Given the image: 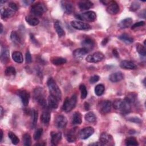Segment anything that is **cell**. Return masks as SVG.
Returning <instances> with one entry per match:
<instances>
[{"instance_id":"1","label":"cell","mask_w":146,"mask_h":146,"mask_svg":"<svg viewBox=\"0 0 146 146\" xmlns=\"http://www.w3.org/2000/svg\"><path fill=\"white\" fill-rule=\"evenodd\" d=\"M113 107L115 110H119L124 115L128 113L131 111V104L125 99H118L115 100L113 102Z\"/></svg>"},{"instance_id":"2","label":"cell","mask_w":146,"mask_h":146,"mask_svg":"<svg viewBox=\"0 0 146 146\" xmlns=\"http://www.w3.org/2000/svg\"><path fill=\"white\" fill-rule=\"evenodd\" d=\"M47 84L50 91V94L55 97L60 101L62 98V92L55 80L52 78H49L47 81Z\"/></svg>"},{"instance_id":"3","label":"cell","mask_w":146,"mask_h":146,"mask_svg":"<svg viewBox=\"0 0 146 146\" xmlns=\"http://www.w3.org/2000/svg\"><path fill=\"white\" fill-rule=\"evenodd\" d=\"M34 97L36 102L42 107H46V100L45 99V92L43 88L36 87L34 91Z\"/></svg>"},{"instance_id":"4","label":"cell","mask_w":146,"mask_h":146,"mask_svg":"<svg viewBox=\"0 0 146 146\" xmlns=\"http://www.w3.org/2000/svg\"><path fill=\"white\" fill-rule=\"evenodd\" d=\"M77 103V96L76 94H73L70 98H66L64 101L62 109L66 112H70L76 106Z\"/></svg>"},{"instance_id":"5","label":"cell","mask_w":146,"mask_h":146,"mask_svg":"<svg viewBox=\"0 0 146 146\" xmlns=\"http://www.w3.org/2000/svg\"><path fill=\"white\" fill-rule=\"evenodd\" d=\"M75 18L80 21L94 22L96 19V14L93 11H88L75 15Z\"/></svg>"},{"instance_id":"6","label":"cell","mask_w":146,"mask_h":146,"mask_svg":"<svg viewBox=\"0 0 146 146\" xmlns=\"http://www.w3.org/2000/svg\"><path fill=\"white\" fill-rule=\"evenodd\" d=\"M47 11L46 5L42 2H38L32 5L31 7V13L36 16H40Z\"/></svg>"},{"instance_id":"7","label":"cell","mask_w":146,"mask_h":146,"mask_svg":"<svg viewBox=\"0 0 146 146\" xmlns=\"http://www.w3.org/2000/svg\"><path fill=\"white\" fill-rule=\"evenodd\" d=\"M111 106L112 104L110 100H102L98 104V109L101 113L106 114L111 111Z\"/></svg>"},{"instance_id":"8","label":"cell","mask_w":146,"mask_h":146,"mask_svg":"<svg viewBox=\"0 0 146 146\" xmlns=\"http://www.w3.org/2000/svg\"><path fill=\"white\" fill-rule=\"evenodd\" d=\"M104 58L103 54L101 52H95L92 54L88 55L86 60L90 63H97L102 61Z\"/></svg>"},{"instance_id":"9","label":"cell","mask_w":146,"mask_h":146,"mask_svg":"<svg viewBox=\"0 0 146 146\" xmlns=\"http://www.w3.org/2000/svg\"><path fill=\"white\" fill-rule=\"evenodd\" d=\"M17 95L20 98L22 104L24 106H27L30 100V93L25 90H19L17 91Z\"/></svg>"},{"instance_id":"10","label":"cell","mask_w":146,"mask_h":146,"mask_svg":"<svg viewBox=\"0 0 146 146\" xmlns=\"http://www.w3.org/2000/svg\"><path fill=\"white\" fill-rule=\"evenodd\" d=\"M71 25L73 28L79 30H88L91 28L88 23L80 21H72L71 22Z\"/></svg>"},{"instance_id":"11","label":"cell","mask_w":146,"mask_h":146,"mask_svg":"<svg viewBox=\"0 0 146 146\" xmlns=\"http://www.w3.org/2000/svg\"><path fill=\"white\" fill-rule=\"evenodd\" d=\"M94 132V129L92 127H87L79 132V136L81 139H87Z\"/></svg>"},{"instance_id":"12","label":"cell","mask_w":146,"mask_h":146,"mask_svg":"<svg viewBox=\"0 0 146 146\" xmlns=\"http://www.w3.org/2000/svg\"><path fill=\"white\" fill-rule=\"evenodd\" d=\"M78 128L77 127H74L70 130H69L66 134V139L69 143H74L76 140L78 133Z\"/></svg>"},{"instance_id":"13","label":"cell","mask_w":146,"mask_h":146,"mask_svg":"<svg viewBox=\"0 0 146 146\" xmlns=\"http://www.w3.org/2000/svg\"><path fill=\"white\" fill-rule=\"evenodd\" d=\"M119 6L117 2L114 1H111L108 4L107 7V11L108 14L111 15L116 14L119 11Z\"/></svg>"},{"instance_id":"14","label":"cell","mask_w":146,"mask_h":146,"mask_svg":"<svg viewBox=\"0 0 146 146\" xmlns=\"http://www.w3.org/2000/svg\"><path fill=\"white\" fill-rule=\"evenodd\" d=\"M55 124L58 128L62 129L66 126L67 124V119L64 115H58L55 118Z\"/></svg>"},{"instance_id":"15","label":"cell","mask_w":146,"mask_h":146,"mask_svg":"<svg viewBox=\"0 0 146 146\" xmlns=\"http://www.w3.org/2000/svg\"><path fill=\"white\" fill-rule=\"evenodd\" d=\"M61 7L63 11L67 14H71L74 12V8L72 3L66 1L61 2Z\"/></svg>"},{"instance_id":"16","label":"cell","mask_w":146,"mask_h":146,"mask_svg":"<svg viewBox=\"0 0 146 146\" xmlns=\"http://www.w3.org/2000/svg\"><path fill=\"white\" fill-rule=\"evenodd\" d=\"M99 142L101 143L103 145L111 144V143L113 142L112 136L106 132H103L100 135Z\"/></svg>"},{"instance_id":"17","label":"cell","mask_w":146,"mask_h":146,"mask_svg":"<svg viewBox=\"0 0 146 146\" xmlns=\"http://www.w3.org/2000/svg\"><path fill=\"white\" fill-rule=\"evenodd\" d=\"M15 11L12 10L11 9L8 7H5L1 6V16L2 19H6V18H10L12 17L14 14Z\"/></svg>"},{"instance_id":"18","label":"cell","mask_w":146,"mask_h":146,"mask_svg":"<svg viewBox=\"0 0 146 146\" xmlns=\"http://www.w3.org/2000/svg\"><path fill=\"white\" fill-rule=\"evenodd\" d=\"M81 44L83 46V47L86 48L88 51L92 50L95 46V42L94 40L89 37L86 38L84 40H83L81 42Z\"/></svg>"},{"instance_id":"19","label":"cell","mask_w":146,"mask_h":146,"mask_svg":"<svg viewBox=\"0 0 146 146\" xmlns=\"http://www.w3.org/2000/svg\"><path fill=\"white\" fill-rule=\"evenodd\" d=\"M123 78H124V75L120 71L113 72L109 76L110 80L113 83H116V82L121 81V80L123 79Z\"/></svg>"},{"instance_id":"20","label":"cell","mask_w":146,"mask_h":146,"mask_svg":"<svg viewBox=\"0 0 146 146\" xmlns=\"http://www.w3.org/2000/svg\"><path fill=\"white\" fill-rule=\"evenodd\" d=\"M133 23V20L131 18H126L120 21L118 23V27L120 29H124L130 27Z\"/></svg>"},{"instance_id":"21","label":"cell","mask_w":146,"mask_h":146,"mask_svg":"<svg viewBox=\"0 0 146 146\" xmlns=\"http://www.w3.org/2000/svg\"><path fill=\"white\" fill-rule=\"evenodd\" d=\"M59 100L56 99L55 97L51 95H50L48 97V100H47V103H48V106L50 108L52 109H56L58 107V104H59Z\"/></svg>"},{"instance_id":"22","label":"cell","mask_w":146,"mask_h":146,"mask_svg":"<svg viewBox=\"0 0 146 146\" xmlns=\"http://www.w3.org/2000/svg\"><path fill=\"white\" fill-rule=\"evenodd\" d=\"M62 139V133L60 132H51V141L53 145H56L60 142Z\"/></svg>"},{"instance_id":"23","label":"cell","mask_w":146,"mask_h":146,"mask_svg":"<svg viewBox=\"0 0 146 146\" xmlns=\"http://www.w3.org/2000/svg\"><path fill=\"white\" fill-rule=\"evenodd\" d=\"M88 51L84 48H79L75 50L72 53L73 56L77 59L82 58L85 55H86Z\"/></svg>"},{"instance_id":"24","label":"cell","mask_w":146,"mask_h":146,"mask_svg":"<svg viewBox=\"0 0 146 146\" xmlns=\"http://www.w3.org/2000/svg\"><path fill=\"white\" fill-rule=\"evenodd\" d=\"M120 66L124 69L134 70L136 68V66L134 63L129 60H122L120 63Z\"/></svg>"},{"instance_id":"25","label":"cell","mask_w":146,"mask_h":146,"mask_svg":"<svg viewBox=\"0 0 146 146\" xmlns=\"http://www.w3.org/2000/svg\"><path fill=\"white\" fill-rule=\"evenodd\" d=\"M94 4L90 1H81L78 2V6L80 10H86L93 6Z\"/></svg>"},{"instance_id":"26","label":"cell","mask_w":146,"mask_h":146,"mask_svg":"<svg viewBox=\"0 0 146 146\" xmlns=\"http://www.w3.org/2000/svg\"><path fill=\"white\" fill-rule=\"evenodd\" d=\"M51 119V113L48 110H45L43 111L41 116L40 121L44 124H47L49 123Z\"/></svg>"},{"instance_id":"27","label":"cell","mask_w":146,"mask_h":146,"mask_svg":"<svg viewBox=\"0 0 146 146\" xmlns=\"http://www.w3.org/2000/svg\"><path fill=\"white\" fill-rule=\"evenodd\" d=\"M9 51L7 48L2 47L1 51V60L2 62L6 63L9 60Z\"/></svg>"},{"instance_id":"28","label":"cell","mask_w":146,"mask_h":146,"mask_svg":"<svg viewBox=\"0 0 146 146\" xmlns=\"http://www.w3.org/2000/svg\"><path fill=\"white\" fill-rule=\"evenodd\" d=\"M54 29H55L59 37L63 36L65 35V32H64V30L63 29V28L60 23V22L59 21H55L54 24Z\"/></svg>"},{"instance_id":"29","label":"cell","mask_w":146,"mask_h":146,"mask_svg":"<svg viewBox=\"0 0 146 146\" xmlns=\"http://www.w3.org/2000/svg\"><path fill=\"white\" fill-rule=\"evenodd\" d=\"M82 122V117L81 113L76 111L74 113L72 119V124L74 125H79Z\"/></svg>"},{"instance_id":"30","label":"cell","mask_w":146,"mask_h":146,"mask_svg":"<svg viewBox=\"0 0 146 146\" xmlns=\"http://www.w3.org/2000/svg\"><path fill=\"white\" fill-rule=\"evenodd\" d=\"M51 61L52 63L54 65L56 66H59L62 65L63 64H65L67 62V60L62 57H59V56H55L51 58Z\"/></svg>"},{"instance_id":"31","label":"cell","mask_w":146,"mask_h":146,"mask_svg":"<svg viewBox=\"0 0 146 146\" xmlns=\"http://www.w3.org/2000/svg\"><path fill=\"white\" fill-rule=\"evenodd\" d=\"M25 20L29 25H30V26H36L39 23V21L38 18H36V17L31 16V15L26 16L25 17Z\"/></svg>"},{"instance_id":"32","label":"cell","mask_w":146,"mask_h":146,"mask_svg":"<svg viewBox=\"0 0 146 146\" xmlns=\"http://www.w3.org/2000/svg\"><path fill=\"white\" fill-rule=\"evenodd\" d=\"M12 58L14 62L18 63H21L23 61V55L19 51H14L12 54Z\"/></svg>"},{"instance_id":"33","label":"cell","mask_w":146,"mask_h":146,"mask_svg":"<svg viewBox=\"0 0 146 146\" xmlns=\"http://www.w3.org/2000/svg\"><path fill=\"white\" fill-rule=\"evenodd\" d=\"M118 38L120 40L125 43L126 44H131L133 42V39L127 34H122L119 35Z\"/></svg>"},{"instance_id":"34","label":"cell","mask_w":146,"mask_h":146,"mask_svg":"<svg viewBox=\"0 0 146 146\" xmlns=\"http://www.w3.org/2000/svg\"><path fill=\"white\" fill-rule=\"evenodd\" d=\"M10 38L12 42L15 44H19L21 43V39L17 31H13L11 33Z\"/></svg>"},{"instance_id":"35","label":"cell","mask_w":146,"mask_h":146,"mask_svg":"<svg viewBox=\"0 0 146 146\" xmlns=\"http://www.w3.org/2000/svg\"><path fill=\"white\" fill-rule=\"evenodd\" d=\"M125 145H128V146H129V145L135 146V145H139V143H138L136 139L132 136L127 137L125 140Z\"/></svg>"},{"instance_id":"36","label":"cell","mask_w":146,"mask_h":146,"mask_svg":"<svg viewBox=\"0 0 146 146\" xmlns=\"http://www.w3.org/2000/svg\"><path fill=\"white\" fill-rule=\"evenodd\" d=\"M104 90H105V87L104 85L102 84H99L96 85L94 89L95 94H96V95L98 96L102 95L104 92Z\"/></svg>"},{"instance_id":"37","label":"cell","mask_w":146,"mask_h":146,"mask_svg":"<svg viewBox=\"0 0 146 146\" xmlns=\"http://www.w3.org/2000/svg\"><path fill=\"white\" fill-rule=\"evenodd\" d=\"M137 95L135 93H129L124 98L128 102H129L131 105L134 104L136 101Z\"/></svg>"},{"instance_id":"38","label":"cell","mask_w":146,"mask_h":146,"mask_svg":"<svg viewBox=\"0 0 146 146\" xmlns=\"http://www.w3.org/2000/svg\"><path fill=\"white\" fill-rule=\"evenodd\" d=\"M85 120L89 123H94L96 120V117L93 112H89L84 116Z\"/></svg>"},{"instance_id":"39","label":"cell","mask_w":146,"mask_h":146,"mask_svg":"<svg viewBox=\"0 0 146 146\" xmlns=\"http://www.w3.org/2000/svg\"><path fill=\"white\" fill-rule=\"evenodd\" d=\"M136 51L140 55L144 56L146 55V50L145 46L142 45L141 43H137L136 44Z\"/></svg>"},{"instance_id":"40","label":"cell","mask_w":146,"mask_h":146,"mask_svg":"<svg viewBox=\"0 0 146 146\" xmlns=\"http://www.w3.org/2000/svg\"><path fill=\"white\" fill-rule=\"evenodd\" d=\"M8 136L10 138V139L11 140V141L13 144L17 145L19 143V138L13 132H11V131L9 132L8 133Z\"/></svg>"},{"instance_id":"41","label":"cell","mask_w":146,"mask_h":146,"mask_svg":"<svg viewBox=\"0 0 146 146\" xmlns=\"http://www.w3.org/2000/svg\"><path fill=\"white\" fill-rule=\"evenodd\" d=\"M79 90L80 91V95H81V99H85L87 96V90L86 88V87L84 84H82L79 86Z\"/></svg>"},{"instance_id":"42","label":"cell","mask_w":146,"mask_h":146,"mask_svg":"<svg viewBox=\"0 0 146 146\" xmlns=\"http://www.w3.org/2000/svg\"><path fill=\"white\" fill-rule=\"evenodd\" d=\"M5 74L6 76H12L15 75L16 74V70L14 67L12 66L7 67L5 71Z\"/></svg>"},{"instance_id":"43","label":"cell","mask_w":146,"mask_h":146,"mask_svg":"<svg viewBox=\"0 0 146 146\" xmlns=\"http://www.w3.org/2000/svg\"><path fill=\"white\" fill-rule=\"evenodd\" d=\"M23 145L25 146H30L31 145V136L29 133H25L23 135Z\"/></svg>"},{"instance_id":"44","label":"cell","mask_w":146,"mask_h":146,"mask_svg":"<svg viewBox=\"0 0 146 146\" xmlns=\"http://www.w3.org/2000/svg\"><path fill=\"white\" fill-rule=\"evenodd\" d=\"M140 7V4L138 1H133L129 7V10L131 11H136Z\"/></svg>"},{"instance_id":"45","label":"cell","mask_w":146,"mask_h":146,"mask_svg":"<svg viewBox=\"0 0 146 146\" xmlns=\"http://www.w3.org/2000/svg\"><path fill=\"white\" fill-rule=\"evenodd\" d=\"M43 133V129L42 128H39L36 129V131L34 132L33 135V138L35 140H38L40 137L42 136Z\"/></svg>"},{"instance_id":"46","label":"cell","mask_w":146,"mask_h":146,"mask_svg":"<svg viewBox=\"0 0 146 146\" xmlns=\"http://www.w3.org/2000/svg\"><path fill=\"white\" fill-rule=\"evenodd\" d=\"M32 115H33V126H35L38 120V111L33 109L32 111Z\"/></svg>"},{"instance_id":"47","label":"cell","mask_w":146,"mask_h":146,"mask_svg":"<svg viewBox=\"0 0 146 146\" xmlns=\"http://www.w3.org/2000/svg\"><path fill=\"white\" fill-rule=\"evenodd\" d=\"M8 7L10 9H11L12 10L14 11L15 12L17 11L18 10V9L17 5L15 3H14V2H10L9 3V4H8Z\"/></svg>"},{"instance_id":"48","label":"cell","mask_w":146,"mask_h":146,"mask_svg":"<svg viewBox=\"0 0 146 146\" xmlns=\"http://www.w3.org/2000/svg\"><path fill=\"white\" fill-rule=\"evenodd\" d=\"M145 25V22L144 21H140L138 22H136L135 23H134L133 25H132L131 26V29H134L135 28L140 27V26H143Z\"/></svg>"},{"instance_id":"49","label":"cell","mask_w":146,"mask_h":146,"mask_svg":"<svg viewBox=\"0 0 146 146\" xmlns=\"http://www.w3.org/2000/svg\"><path fill=\"white\" fill-rule=\"evenodd\" d=\"M99 78H99V76L98 75H94V76H91L90 78L89 81H90L91 84H94V83H95L96 82H97L99 80Z\"/></svg>"},{"instance_id":"50","label":"cell","mask_w":146,"mask_h":146,"mask_svg":"<svg viewBox=\"0 0 146 146\" xmlns=\"http://www.w3.org/2000/svg\"><path fill=\"white\" fill-rule=\"evenodd\" d=\"M129 121H131V122H133L135 123H141V120L137 117H129L128 119Z\"/></svg>"},{"instance_id":"51","label":"cell","mask_w":146,"mask_h":146,"mask_svg":"<svg viewBox=\"0 0 146 146\" xmlns=\"http://www.w3.org/2000/svg\"><path fill=\"white\" fill-rule=\"evenodd\" d=\"M25 57H26V62L27 63H31V61H32V58H31V54L30 53L29 51H27L26 53V55H25Z\"/></svg>"},{"instance_id":"52","label":"cell","mask_w":146,"mask_h":146,"mask_svg":"<svg viewBox=\"0 0 146 146\" xmlns=\"http://www.w3.org/2000/svg\"><path fill=\"white\" fill-rule=\"evenodd\" d=\"M30 39L31 40V42L35 45H38V42L37 41V40L35 39V38L34 37V35L32 34H30Z\"/></svg>"},{"instance_id":"53","label":"cell","mask_w":146,"mask_h":146,"mask_svg":"<svg viewBox=\"0 0 146 146\" xmlns=\"http://www.w3.org/2000/svg\"><path fill=\"white\" fill-rule=\"evenodd\" d=\"M34 1H29V0H26V1H23V3L26 5V6H28L29 5H31V3H33Z\"/></svg>"},{"instance_id":"54","label":"cell","mask_w":146,"mask_h":146,"mask_svg":"<svg viewBox=\"0 0 146 146\" xmlns=\"http://www.w3.org/2000/svg\"><path fill=\"white\" fill-rule=\"evenodd\" d=\"M112 54H113V56H115V57H116V58H117V57H119V52H117V51L116 50V49H113V50H112Z\"/></svg>"},{"instance_id":"55","label":"cell","mask_w":146,"mask_h":146,"mask_svg":"<svg viewBox=\"0 0 146 146\" xmlns=\"http://www.w3.org/2000/svg\"><path fill=\"white\" fill-rule=\"evenodd\" d=\"M108 38H104L103 40H102V44L103 45V46H104V45H106L107 43H108Z\"/></svg>"},{"instance_id":"56","label":"cell","mask_w":146,"mask_h":146,"mask_svg":"<svg viewBox=\"0 0 146 146\" xmlns=\"http://www.w3.org/2000/svg\"><path fill=\"white\" fill-rule=\"evenodd\" d=\"M84 107L86 110H88L90 109V104L87 102H85L84 104Z\"/></svg>"},{"instance_id":"57","label":"cell","mask_w":146,"mask_h":146,"mask_svg":"<svg viewBox=\"0 0 146 146\" xmlns=\"http://www.w3.org/2000/svg\"><path fill=\"white\" fill-rule=\"evenodd\" d=\"M90 145H103L102 144V143H100L99 141V142H98V143H92V144H91Z\"/></svg>"},{"instance_id":"58","label":"cell","mask_w":146,"mask_h":146,"mask_svg":"<svg viewBox=\"0 0 146 146\" xmlns=\"http://www.w3.org/2000/svg\"><path fill=\"white\" fill-rule=\"evenodd\" d=\"M3 114V109L2 106H1V117H2V115Z\"/></svg>"},{"instance_id":"59","label":"cell","mask_w":146,"mask_h":146,"mask_svg":"<svg viewBox=\"0 0 146 146\" xmlns=\"http://www.w3.org/2000/svg\"><path fill=\"white\" fill-rule=\"evenodd\" d=\"M3 139V131L2 129H1V139H0V141H2Z\"/></svg>"},{"instance_id":"60","label":"cell","mask_w":146,"mask_h":146,"mask_svg":"<svg viewBox=\"0 0 146 146\" xmlns=\"http://www.w3.org/2000/svg\"><path fill=\"white\" fill-rule=\"evenodd\" d=\"M0 25H1V27H0V28H1L0 33H1V34H2V32H3V25H2V23H1Z\"/></svg>"},{"instance_id":"61","label":"cell","mask_w":146,"mask_h":146,"mask_svg":"<svg viewBox=\"0 0 146 146\" xmlns=\"http://www.w3.org/2000/svg\"><path fill=\"white\" fill-rule=\"evenodd\" d=\"M46 144H42V143H39V144H35L34 145H45Z\"/></svg>"}]
</instances>
